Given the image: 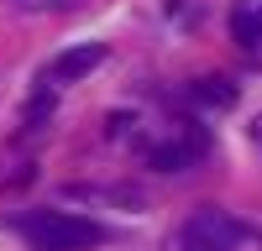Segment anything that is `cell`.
I'll return each instance as SVG.
<instances>
[{
  "label": "cell",
  "mask_w": 262,
  "mask_h": 251,
  "mask_svg": "<svg viewBox=\"0 0 262 251\" xmlns=\"http://www.w3.org/2000/svg\"><path fill=\"white\" fill-rule=\"evenodd\" d=\"M231 37L242 42V47H257L262 42V6H242L231 16Z\"/></svg>",
  "instance_id": "8992f818"
},
{
  "label": "cell",
  "mask_w": 262,
  "mask_h": 251,
  "mask_svg": "<svg viewBox=\"0 0 262 251\" xmlns=\"http://www.w3.org/2000/svg\"><path fill=\"white\" fill-rule=\"evenodd\" d=\"M247 241V225L226 215V209H194V215L179 225V251H236Z\"/></svg>",
  "instance_id": "7a4b0ae2"
},
{
  "label": "cell",
  "mask_w": 262,
  "mask_h": 251,
  "mask_svg": "<svg viewBox=\"0 0 262 251\" xmlns=\"http://www.w3.org/2000/svg\"><path fill=\"white\" fill-rule=\"evenodd\" d=\"M105 63V47L100 42H79V47H69L58 63H53V84H74V79H84V73H95Z\"/></svg>",
  "instance_id": "3957f363"
},
{
  "label": "cell",
  "mask_w": 262,
  "mask_h": 251,
  "mask_svg": "<svg viewBox=\"0 0 262 251\" xmlns=\"http://www.w3.org/2000/svg\"><path fill=\"white\" fill-rule=\"evenodd\" d=\"M16 230L27 236L32 251H90L105 241V230L84 215H69V209H37V215H21Z\"/></svg>",
  "instance_id": "6da1fadb"
},
{
  "label": "cell",
  "mask_w": 262,
  "mask_h": 251,
  "mask_svg": "<svg viewBox=\"0 0 262 251\" xmlns=\"http://www.w3.org/2000/svg\"><path fill=\"white\" fill-rule=\"evenodd\" d=\"M48 110H53V89H42L37 99H32V110H27V120L37 126V120H48Z\"/></svg>",
  "instance_id": "52a82bcc"
},
{
  "label": "cell",
  "mask_w": 262,
  "mask_h": 251,
  "mask_svg": "<svg viewBox=\"0 0 262 251\" xmlns=\"http://www.w3.org/2000/svg\"><path fill=\"white\" fill-rule=\"evenodd\" d=\"M205 152V136H189V141H163V146H152L147 162L158 167V173H184V167H194Z\"/></svg>",
  "instance_id": "277c9868"
},
{
  "label": "cell",
  "mask_w": 262,
  "mask_h": 251,
  "mask_svg": "<svg viewBox=\"0 0 262 251\" xmlns=\"http://www.w3.org/2000/svg\"><path fill=\"white\" fill-rule=\"evenodd\" d=\"M252 136H257V146H262V120H257V126H252Z\"/></svg>",
  "instance_id": "ba28073f"
},
{
  "label": "cell",
  "mask_w": 262,
  "mask_h": 251,
  "mask_svg": "<svg viewBox=\"0 0 262 251\" xmlns=\"http://www.w3.org/2000/svg\"><path fill=\"white\" fill-rule=\"evenodd\" d=\"M173 251H179V246H173Z\"/></svg>",
  "instance_id": "9c48e42d"
},
{
  "label": "cell",
  "mask_w": 262,
  "mask_h": 251,
  "mask_svg": "<svg viewBox=\"0 0 262 251\" xmlns=\"http://www.w3.org/2000/svg\"><path fill=\"white\" fill-rule=\"evenodd\" d=\"M189 99H194V105H205V110H231V105H236V84L221 79V73L194 79V84H189Z\"/></svg>",
  "instance_id": "5b68a950"
}]
</instances>
